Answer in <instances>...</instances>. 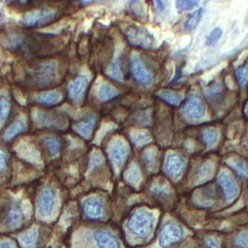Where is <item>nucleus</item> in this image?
<instances>
[{"label":"nucleus","mask_w":248,"mask_h":248,"mask_svg":"<svg viewBox=\"0 0 248 248\" xmlns=\"http://www.w3.org/2000/svg\"><path fill=\"white\" fill-rule=\"evenodd\" d=\"M58 63L51 60L37 64L30 73L33 85L46 87L52 85L58 80Z\"/></svg>","instance_id":"1"},{"label":"nucleus","mask_w":248,"mask_h":248,"mask_svg":"<svg viewBox=\"0 0 248 248\" xmlns=\"http://www.w3.org/2000/svg\"><path fill=\"white\" fill-rule=\"evenodd\" d=\"M31 117L34 124L39 128L65 130L68 126V120L66 116L41 108H31Z\"/></svg>","instance_id":"2"},{"label":"nucleus","mask_w":248,"mask_h":248,"mask_svg":"<svg viewBox=\"0 0 248 248\" xmlns=\"http://www.w3.org/2000/svg\"><path fill=\"white\" fill-rule=\"evenodd\" d=\"M124 34L128 42L134 46L151 49L156 44L153 35L145 28L137 24L130 25L126 27Z\"/></svg>","instance_id":"3"},{"label":"nucleus","mask_w":248,"mask_h":248,"mask_svg":"<svg viewBox=\"0 0 248 248\" xmlns=\"http://www.w3.org/2000/svg\"><path fill=\"white\" fill-rule=\"evenodd\" d=\"M108 152L112 164L116 168H121L127 160L130 146L124 137L115 136L108 144Z\"/></svg>","instance_id":"4"},{"label":"nucleus","mask_w":248,"mask_h":248,"mask_svg":"<svg viewBox=\"0 0 248 248\" xmlns=\"http://www.w3.org/2000/svg\"><path fill=\"white\" fill-rule=\"evenodd\" d=\"M154 217L147 211H137L133 213L127 221V228L134 235L147 236L153 227Z\"/></svg>","instance_id":"5"},{"label":"nucleus","mask_w":248,"mask_h":248,"mask_svg":"<svg viewBox=\"0 0 248 248\" xmlns=\"http://www.w3.org/2000/svg\"><path fill=\"white\" fill-rule=\"evenodd\" d=\"M131 70L136 81L145 87H151L155 82L154 73L147 67L140 55L133 52L131 58Z\"/></svg>","instance_id":"6"},{"label":"nucleus","mask_w":248,"mask_h":248,"mask_svg":"<svg viewBox=\"0 0 248 248\" xmlns=\"http://www.w3.org/2000/svg\"><path fill=\"white\" fill-rule=\"evenodd\" d=\"M58 12L53 8L36 9L23 15L21 23L27 27H37L48 24L56 19Z\"/></svg>","instance_id":"7"},{"label":"nucleus","mask_w":248,"mask_h":248,"mask_svg":"<svg viewBox=\"0 0 248 248\" xmlns=\"http://www.w3.org/2000/svg\"><path fill=\"white\" fill-rule=\"evenodd\" d=\"M91 83V76L87 74L79 75L68 84V96L74 103H82L85 98L87 88Z\"/></svg>","instance_id":"8"},{"label":"nucleus","mask_w":248,"mask_h":248,"mask_svg":"<svg viewBox=\"0 0 248 248\" xmlns=\"http://www.w3.org/2000/svg\"><path fill=\"white\" fill-rule=\"evenodd\" d=\"M183 113L190 120H201L206 113L204 102L199 95L192 94L189 95L183 106Z\"/></svg>","instance_id":"9"},{"label":"nucleus","mask_w":248,"mask_h":248,"mask_svg":"<svg viewBox=\"0 0 248 248\" xmlns=\"http://www.w3.org/2000/svg\"><path fill=\"white\" fill-rule=\"evenodd\" d=\"M185 166V160L180 154L170 152L166 155L165 170L169 175L177 177L184 171Z\"/></svg>","instance_id":"10"},{"label":"nucleus","mask_w":248,"mask_h":248,"mask_svg":"<svg viewBox=\"0 0 248 248\" xmlns=\"http://www.w3.org/2000/svg\"><path fill=\"white\" fill-rule=\"evenodd\" d=\"M182 231L174 224H166L162 230L160 235V245L166 248L178 242L182 238Z\"/></svg>","instance_id":"11"},{"label":"nucleus","mask_w":248,"mask_h":248,"mask_svg":"<svg viewBox=\"0 0 248 248\" xmlns=\"http://www.w3.org/2000/svg\"><path fill=\"white\" fill-rule=\"evenodd\" d=\"M120 92L114 85L108 81H99L95 86L94 95L98 101L109 102L120 95Z\"/></svg>","instance_id":"12"},{"label":"nucleus","mask_w":248,"mask_h":248,"mask_svg":"<svg viewBox=\"0 0 248 248\" xmlns=\"http://www.w3.org/2000/svg\"><path fill=\"white\" fill-rule=\"evenodd\" d=\"M83 210L87 217L91 219H102L105 210L103 202L98 198H88L84 202Z\"/></svg>","instance_id":"13"},{"label":"nucleus","mask_w":248,"mask_h":248,"mask_svg":"<svg viewBox=\"0 0 248 248\" xmlns=\"http://www.w3.org/2000/svg\"><path fill=\"white\" fill-rule=\"evenodd\" d=\"M97 117L95 114H91L87 116L84 121L79 122L73 124V131L76 134L81 136L87 140H90L92 138L94 128L96 125Z\"/></svg>","instance_id":"14"},{"label":"nucleus","mask_w":248,"mask_h":248,"mask_svg":"<svg viewBox=\"0 0 248 248\" xmlns=\"http://www.w3.org/2000/svg\"><path fill=\"white\" fill-rule=\"evenodd\" d=\"M63 95L61 91L52 90V91H44V92L35 94L33 96L32 99L37 104L46 105V106H54L61 103L63 101Z\"/></svg>","instance_id":"15"},{"label":"nucleus","mask_w":248,"mask_h":248,"mask_svg":"<svg viewBox=\"0 0 248 248\" xmlns=\"http://www.w3.org/2000/svg\"><path fill=\"white\" fill-rule=\"evenodd\" d=\"M27 129V120L26 116L20 114L14 123L10 124L3 134L4 140L10 142L15 138L16 136L24 132Z\"/></svg>","instance_id":"16"},{"label":"nucleus","mask_w":248,"mask_h":248,"mask_svg":"<svg viewBox=\"0 0 248 248\" xmlns=\"http://www.w3.org/2000/svg\"><path fill=\"white\" fill-rule=\"evenodd\" d=\"M94 239L99 248H120V244L114 235L106 231H97Z\"/></svg>","instance_id":"17"},{"label":"nucleus","mask_w":248,"mask_h":248,"mask_svg":"<svg viewBox=\"0 0 248 248\" xmlns=\"http://www.w3.org/2000/svg\"><path fill=\"white\" fill-rule=\"evenodd\" d=\"M55 203V192L52 188H46L39 199V210L43 216H48Z\"/></svg>","instance_id":"18"},{"label":"nucleus","mask_w":248,"mask_h":248,"mask_svg":"<svg viewBox=\"0 0 248 248\" xmlns=\"http://www.w3.org/2000/svg\"><path fill=\"white\" fill-rule=\"evenodd\" d=\"M129 137L137 147H143L152 142L150 133L145 129L132 128L129 131Z\"/></svg>","instance_id":"19"},{"label":"nucleus","mask_w":248,"mask_h":248,"mask_svg":"<svg viewBox=\"0 0 248 248\" xmlns=\"http://www.w3.org/2000/svg\"><path fill=\"white\" fill-rule=\"evenodd\" d=\"M120 51L118 50V48H116V56L109 67L107 69L105 74L114 81H118V82H123L124 77L121 62L120 61Z\"/></svg>","instance_id":"20"},{"label":"nucleus","mask_w":248,"mask_h":248,"mask_svg":"<svg viewBox=\"0 0 248 248\" xmlns=\"http://www.w3.org/2000/svg\"><path fill=\"white\" fill-rule=\"evenodd\" d=\"M219 182L224 188L227 199H229V200L232 199L236 195V184H235L233 177L227 171L221 172V174H220Z\"/></svg>","instance_id":"21"},{"label":"nucleus","mask_w":248,"mask_h":248,"mask_svg":"<svg viewBox=\"0 0 248 248\" xmlns=\"http://www.w3.org/2000/svg\"><path fill=\"white\" fill-rule=\"evenodd\" d=\"M156 96L168 105L179 107L184 100V95L172 91H160L156 93Z\"/></svg>","instance_id":"22"},{"label":"nucleus","mask_w":248,"mask_h":248,"mask_svg":"<svg viewBox=\"0 0 248 248\" xmlns=\"http://www.w3.org/2000/svg\"><path fill=\"white\" fill-rule=\"evenodd\" d=\"M220 137V131L216 127H206L202 132V139L207 148H212L217 145Z\"/></svg>","instance_id":"23"},{"label":"nucleus","mask_w":248,"mask_h":248,"mask_svg":"<svg viewBox=\"0 0 248 248\" xmlns=\"http://www.w3.org/2000/svg\"><path fill=\"white\" fill-rule=\"evenodd\" d=\"M152 116L153 110L151 108L139 110L133 116V123L140 127H148L152 124Z\"/></svg>","instance_id":"24"},{"label":"nucleus","mask_w":248,"mask_h":248,"mask_svg":"<svg viewBox=\"0 0 248 248\" xmlns=\"http://www.w3.org/2000/svg\"><path fill=\"white\" fill-rule=\"evenodd\" d=\"M118 125L113 122H103L100 125V127L98 128L94 137V144L99 145L103 140L104 138L108 135L109 133L113 132V131L117 129Z\"/></svg>","instance_id":"25"},{"label":"nucleus","mask_w":248,"mask_h":248,"mask_svg":"<svg viewBox=\"0 0 248 248\" xmlns=\"http://www.w3.org/2000/svg\"><path fill=\"white\" fill-rule=\"evenodd\" d=\"M203 13H204V9L203 8H200L195 11L193 13L191 14L187 18L186 21L184 24L185 29L188 31H192L194 29H196L203 17Z\"/></svg>","instance_id":"26"},{"label":"nucleus","mask_w":248,"mask_h":248,"mask_svg":"<svg viewBox=\"0 0 248 248\" xmlns=\"http://www.w3.org/2000/svg\"><path fill=\"white\" fill-rule=\"evenodd\" d=\"M44 145L47 148L49 155L55 156L60 153L62 150V143L57 137L54 136H48L44 140Z\"/></svg>","instance_id":"27"},{"label":"nucleus","mask_w":248,"mask_h":248,"mask_svg":"<svg viewBox=\"0 0 248 248\" xmlns=\"http://www.w3.org/2000/svg\"><path fill=\"white\" fill-rule=\"evenodd\" d=\"M23 213L17 206L11 208L8 213V224L11 227H18L23 221Z\"/></svg>","instance_id":"28"},{"label":"nucleus","mask_w":248,"mask_h":248,"mask_svg":"<svg viewBox=\"0 0 248 248\" xmlns=\"http://www.w3.org/2000/svg\"><path fill=\"white\" fill-rule=\"evenodd\" d=\"M227 163L238 174H240L242 177H248V166L245 161L237 158H231L227 160Z\"/></svg>","instance_id":"29"},{"label":"nucleus","mask_w":248,"mask_h":248,"mask_svg":"<svg viewBox=\"0 0 248 248\" xmlns=\"http://www.w3.org/2000/svg\"><path fill=\"white\" fill-rule=\"evenodd\" d=\"M132 13L137 16L138 19L143 20L147 16L146 6L145 4L140 1H131L130 4Z\"/></svg>","instance_id":"30"},{"label":"nucleus","mask_w":248,"mask_h":248,"mask_svg":"<svg viewBox=\"0 0 248 248\" xmlns=\"http://www.w3.org/2000/svg\"><path fill=\"white\" fill-rule=\"evenodd\" d=\"M24 37L19 33H12L7 37L5 46L8 48H18L24 43Z\"/></svg>","instance_id":"31"},{"label":"nucleus","mask_w":248,"mask_h":248,"mask_svg":"<svg viewBox=\"0 0 248 248\" xmlns=\"http://www.w3.org/2000/svg\"><path fill=\"white\" fill-rule=\"evenodd\" d=\"M235 75L238 84L242 88H245L248 84V62L237 69Z\"/></svg>","instance_id":"32"},{"label":"nucleus","mask_w":248,"mask_h":248,"mask_svg":"<svg viewBox=\"0 0 248 248\" xmlns=\"http://www.w3.org/2000/svg\"><path fill=\"white\" fill-rule=\"evenodd\" d=\"M11 112V103L5 97H2L0 99V122L1 127L5 124L8 120Z\"/></svg>","instance_id":"33"},{"label":"nucleus","mask_w":248,"mask_h":248,"mask_svg":"<svg viewBox=\"0 0 248 248\" xmlns=\"http://www.w3.org/2000/svg\"><path fill=\"white\" fill-rule=\"evenodd\" d=\"M156 156H157V149L156 147H150L147 148L144 152V158L145 163L148 167H154L156 163Z\"/></svg>","instance_id":"34"},{"label":"nucleus","mask_w":248,"mask_h":248,"mask_svg":"<svg viewBox=\"0 0 248 248\" xmlns=\"http://www.w3.org/2000/svg\"><path fill=\"white\" fill-rule=\"evenodd\" d=\"M223 31L221 28H215L212 30L211 32L206 37V46H213L216 44L217 41H219L221 36H222Z\"/></svg>","instance_id":"35"},{"label":"nucleus","mask_w":248,"mask_h":248,"mask_svg":"<svg viewBox=\"0 0 248 248\" xmlns=\"http://www.w3.org/2000/svg\"><path fill=\"white\" fill-rule=\"evenodd\" d=\"M199 1L194 0H180L176 2V7L179 12H186L198 6Z\"/></svg>","instance_id":"36"},{"label":"nucleus","mask_w":248,"mask_h":248,"mask_svg":"<svg viewBox=\"0 0 248 248\" xmlns=\"http://www.w3.org/2000/svg\"><path fill=\"white\" fill-rule=\"evenodd\" d=\"M37 238V231H31L24 235V236L22 237V242L26 245H32L35 243Z\"/></svg>","instance_id":"37"},{"label":"nucleus","mask_w":248,"mask_h":248,"mask_svg":"<svg viewBox=\"0 0 248 248\" xmlns=\"http://www.w3.org/2000/svg\"><path fill=\"white\" fill-rule=\"evenodd\" d=\"M13 95L15 97V100L16 101L17 103L22 106H25L27 103V100H26V97L23 95V93L19 91V89H15L13 91Z\"/></svg>","instance_id":"38"},{"label":"nucleus","mask_w":248,"mask_h":248,"mask_svg":"<svg viewBox=\"0 0 248 248\" xmlns=\"http://www.w3.org/2000/svg\"><path fill=\"white\" fill-rule=\"evenodd\" d=\"M237 245L243 247L245 248H248V232H243L240 235L237 237Z\"/></svg>","instance_id":"39"},{"label":"nucleus","mask_w":248,"mask_h":248,"mask_svg":"<svg viewBox=\"0 0 248 248\" xmlns=\"http://www.w3.org/2000/svg\"><path fill=\"white\" fill-rule=\"evenodd\" d=\"M0 156H1V159H0V161H1V170L4 171L5 170V168H6L7 163H8V155L5 151L1 150Z\"/></svg>","instance_id":"40"},{"label":"nucleus","mask_w":248,"mask_h":248,"mask_svg":"<svg viewBox=\"0 0 248 248\" xmlns=\"http://www.w3.org/2000/svg\"><path fill=\"white\" fill-rule=\"evenodd\" d=\"M155 7L159 12H164L168 6L166 1H155Z\"/></svg>","instance_id":"41"},{"label":"nucleus","mask_w":248,"mask_h":248,"mask_svg":"<svg viewBox=\"0 0 248 248\" xmlns=\"http://www.w3.org/2000/svg\"><path fill=\"white\" fill-rule=\"evenodd\" d=\"M1 248H14V247L9 242H3V243L1 244Z\"/></svg>","instance_id":"42"},{"label":"nucleus","mask_w":248,"mask_h":248,"mask_svg":"<svg viewBox=\"0 0 248 248\" xmlns=\"http://www.w3.org/2000/svg\"><path fill=\"white\" fill-rule=\"evenodd\" d=\"M245 113H246L247 118H248V106H247L246 110H245Z\"/></svg>","instance_id":"43"},{"label":"nucleus","mask_w":248,"mask_h":248,"mask_svg":"<svg viewBox=\"0 0 248 248\" xmlns=\"http://www.w3.org/2000/svg\"><path fill=\"white\" fill-rule=\"evenodd\" d=\"M247 140H247V141H248V139H247Z\"/></svg>","instance_id":"44"}]
</instances>
